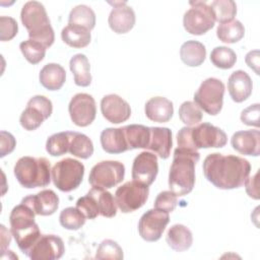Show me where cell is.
<instances>
[{
    "label": "cell",
    "instance_id": "6da1fadb",
    "mask_svg": "<svg viewBox=\"0 0 260 260\" xmlns=\"http://www.w3.org/2000/svg\"><path fill=\"white\" fill-rule=\"evenodd\" d=\"M203 174L208 182L221 190L240 188L250 175V162L238 155L208 154L203 161Z\"/></svg>",
    "mask_w": 260,
    "mask_h": 260
},
{
    "label": "cell",
    "instance_id": "7a4b0ae2",
    "mask_svg": "<svg viewBox=\"0 0 260 260\" xmlns=\"http://www.w3.org/2000/svg\"><path fill=\"white\" fill-rule=\"evenodd\" d=\"M200 153L177 147L169 172V187L177 196L189 194L195 185V166Z\"/></svg>",
    "mask_w": 260,
    "mask_h": 260
},
{
    "label": "cell",
    "instance_id": "3957f363",
    "mask_svg": "<svg viewBox=\"0 0 260 260\" xmlns=\"http://www.w3.org/2000/svg\"><path fill=\"white\" fill-rule=\"evenodd\" d=\"M228 142V136L223 130L210 124L199 123L195 126H185L177 133L179 148L197 151L200 148H220Z\"/></svg>",
    "mask_w": 260,
    "mask_h": 260
},
{
    "label": "cell",
    "instance_id": "277c9868",
    "mask_svg": "<svg viewBox=\"0 0 260 260\" xmlns=\"http://www.w3.org/2000/svg\"><path fill=\"white\" fill-rule=\"evenodd\" d=\"M35 216L34 209L23 202L13 207L9 215L12 236L20 251L25 255L28 254L42 235L39 225L35 221Z\"/></svg>",
    "mask_w": 260,
    "mask_h": 260
},
{
    "label": "cell",
    "instance_id": "5b68a950",
    "mask_svg": "<svg viewBox=\"0 0 260 260\" xmlns=\"http://www.w3.org/2000/svg\"><path fill=\"white\" fill-rule=\"evenodd\" d=\"M20 19L23 26L27 29L29 40L39 42L46 48L54 44V29L51 25L46 8L41 2H26L21 8Z\"/></svg>",
    "mask_w": 260,
    "mask_h": 260
},
{
    "label": "cell",
    "instance_id": "8992f818",
    "mask_svg": "<svg viewBox=\"0 0 260 260\" xmlns=\"http://www.w3.org/2000/svg\"><path fill=\"white\" fill-rule=\"evenodd\" d=\"M13 171L18 183L26 189L46 187L52 179L51 164L46 157L22 156L14 165Z\"/></svg>",
    "mask_w": 260,
    "mask_h": 260
},
{
    "label": "cell",
    "instance_id": "52a82bcc",
    "mask_svg": "<svg viewBox=\"0 0 260 260\" xmlns=\"http://www.w3.org/2000/svg\"><path fill=\"white\" fill-rule=\"evenodd\" d=\"M84 176V166L77 159L66 157L52 168V180L60 191L71 192L79 187Z\"/></svg>",
    "mask_w": 260,
    "mask_h": 260
},
{
    "label": "cell",
    "instance_id": "ba28073f",
    "mask_svg": "<svg viewBox=\"0 0 260 260\" xmlns=\"http://www.w3.org/2000/svg\"><path fill=\"white\" fill-rule=\"evenodd\" d=\"M224 84L221 80L209 77L203 80L194 93V103L210 116L219 114L223 105Z\"/></svg>",
    "mask_w": 260,
    "mask_h": 260
},
{
    "label": "cell",
    "instance_id": "9c48e42d",
    "mask_svg": "<svg viewBox=\"0 0 260 260\" xmlns=\"http://www.w3.org/2000/svg\"><path fill=\"white\" fill-rule=\"evenodd\" d=\"M190 8L183 16V25L187 32L195 36L206 34L214 26L215 17L210 5L205 1H191Z\"/></svg>",
    "mask_w": 260,
    "mask_h": 260
},
{
    "label": "cell",
    "instance_id": "30bf717a",
    "mask_svg": "<svg viewBox=\"0 0 260 260\" xmlns=\"http://www.w3.org/2000/svg\"><path fill=\"white\" fill-rule=\"evenodd\" d=\"M149 187L137 181H129L120 186L115 192L118 208L123 213H130L141 208L147 201Z\"/></svg>",
    "mask_w": 260,
    "mask_h": 260
},
{
    "label": "cell",
    "instance_id": "8fae6325",
    "mask_svg": "<svg viewBox=\"0 0 260 260\" xmlns=\"http://www.w3.org/2000/svg\"><path fill=\"white\" fill-rule=\"evenodd\" d=\"M125 176V167L118 160H103L94 165L89 173L88 182L92 187L110 189L121 183Z\"/></svg>",
    "mask_w": 260,
    "mask_h": 260
},
{
    "label": "cell",
    "instance_id": "7c38bea8",
    "mask_svg": "<svg viewBox=\"0 0 260 260\" xmlns=\"http://www.w3.org/2000/svg\"><path fill=\"white\" fill-rule=\"evenodd\" d=\"M52 112L53 105L48 98L35 95L27 102L26 108L19 117V123L27 131L36 130L52 115Z\"/></svg>",
    "mask_w": 260,
    "mask_h": 260
},
{
    "label": "cell",
    "instance_id": "4fadbf2b",
    "mask_svg": "<svg viewBox=\"0 0 260 260\" xmlns=\"http://www.w3.org/2000/svg\"><path fill=\"white\" fill-rule=\"evenodd\" d=\"M169 221L170 216L168 212L156 208L149 209L139 219V236L146 242H156L161 238Z\"/></svg>",
    "mask_w": 260,
    "mask_h": 260
},
{
    "label": "cell",
    "instance_id": "5bb4252c",
    "mask_svg": "<svg viewBox=\"0 0 260 260\" xmlns=\"http://www.w3.org/2000/svg\"><path fill=\"white\" fill-rule=\"evenodd\" d=\"M68 112L71 121L76 126L86 127L90 125L95 119V101L88 93H76L69 103Z\"/></svg>",
    "mask_w": 260,
    "mask_h": 260
},
{
    "label": "cell",
    "instance_id": "9a60e30c",
    "mask_svg": "<svg viewBox=\"0 0 260 260\" xmlns=\"http://www.w3.org/2000/svg\"><path fill=\"white\" fill-rule=\"evenodd\" d=\"M63 240L55 235H41L26 255L31 260H55L63 256Z\"/></svg>",
    "mask_w": 260,
    "mask_h": 260
},
{
    "label": "cell",
    "instance_id": "2e32d148",
    "mask_svg": "<svg viewBox=\"0 0 260 260\" xmlns=\"http://www.w3.org/2000/svg\"><path fill=\"white\" fill-rule=\"evenodd\" d=\"M158 173L157 156L153 152L142 151L133 160L132 179L150 186Z\"/></svg>",
    "mask_w": 260,
    "mask_h": 260
},
{
    "label": "cell",
    "instance_id": "e0dca14e",
    "mask_svg": "<svg viewBox=\"0 0 260 260\" xmlns=\"http://www.w3.org/2000/svg\"><path fill=\"white\" fill-rule=\"evenodd\" d=\"M101 112L106 120L113 124L127 121L131 116L129 104L118 94H107L101 101Z\"/></svg>",
    "mask_w": 260,
    "mask_h": 260
},
{
    "label": "cell",
    "instance_id": "ac0fdd59",
    "mask_svg": "<svg viewBox=\"0 0 260 260\" xmlns=\"http://www.w3.org/2000/svg\"><path fill=\"white\" fill-rule=\"evenodd\" d=\"M135 12L127 2H115L110 12L108 23L110 28L116 34H126L135 25Z\"/></svg>",
    "mask_w": 260,
    "mask_h": 260
},
{
    "label": "cell",
    "instance_id": "d6986e66",
    "mask_svg": "<svg viewBox=\"0 0 260 260\" xmlns=\"http://www.w3.org/2000/svg\"><path fill=\"white\" fill-rule=\"evenodd\" d=\"M21 202L30 206L38 215H51L55 213L59 207L58 195L50 189H45L36 195H28L24 197Z\"/></svg>",
    "mask_w": 260,
    "mask_h": 260
},
{
    "label": "cell",
    "instance_id": "ffe728a7",
    "mask_svg": "<svg viewBox=\"0 0 260 260\" xmlns=\"http://www.w3.org/2000/svg\"><path fill=\"white\" fill-rule=\"evenodd\" d=\"M233 148L241 154L258 156L260 154L259 130L237 131L231 138Z\"/></svg>",
    "mask_w": 260,
    "mask_h": 260
},
{
    "label": "cell",
    "instance_id": "44dd1931",
    "mask_svg": "<svg viewBox=\"0 0 260 260\" xmlns=\"http://www.w3.org/2000/svg\"><path fill=\"white\" fill-rule=\"evenodd\" d=\"M253 89L252 79L244 70L234 71L228 79V90L232 100L236 103L246 101Z\"/></svg>",
    "mask_w": 260,
    "mask_h": 260
},
{
    "label": "cell",
    "instance_id": "7402d4cb",
    "mask_svg": "<svg viewBox=\"0 0 260 260\" xmlns=\"http://www.w3.org/2000/svg\"><path fill=\"white\" fill-rule=\"evenodd\" d=\"M145 116L153 122L166 123L171 120L174 114L173 103L164 96H153L144 106Z\"/></svg>",
    "mask_w": 260,
    "mask_h": 260
},
{
    "label": "cell",
    "instance_id": "603a6c76",
    "mask_svg": "<svg viewBox=\"0 0 260 260\" xmlns=\"http://www.w3.org/2000/svg\"><path fill=\"white\" fill-rule=\"evenodd\" d=\"M173 146L172 131L167 127H150V140L147 149L152 150L160 158L167 159Z\"/></svg>",
    "mask_w": 260,
    "mask_h": 260
},
{
    "label": "cell",
    "instance_id": "cb8c5ba5",
    "mask_svg": "<svg viewBox=\"0 0 260 260\" xmlns=\"http://www.w3.org/2000/svg\"><path fill=\"white\" fill-rule=\"evenodd\" d=\"M100 140L102 148L108 153L118 154L128 150L123 127L106 128L102 131Z\"/></svg>",
    "mask_w": 260,
    "mask_h": 260
},
{
    "label": "cell",
    "instance_id": "d4e9b609",
    "mask_svg": "<svg viewBox=\"0 0 260 260\" xmlns=\"http://www.w3.org/2000/svg\"><path fill=\"white\" fill-rule=\"evenodd\" d=\"M39 79L48 90H59L66 80V71L60 64L49 63L41 69Z\"/></svg>",
    "mask_w": 260,
    "mask_h": 260
},
{
    "label": "cell",
    "instance_id": "484cf974",
    "mask_svg": "<svg viewBox=\"0 0 260 260\" xmlns=\"http://www.w3.org/2000/svg\"><path fill=\"white\" fill-rule=\"evenodd\" d=\"M166 241L174 251L183 252L192 246L193 236L186 225L177 223L169 229Z\"/></svg>",
    "mask_w": 260,
    "mask_h": 260
},
{
    "label": "cell",
    "instance_id": "4316f807",
    "mask_svg": "<svg viewBox=\"0 0 260 260\" xmlns=\"http://www.w3.org/2000/svg\"><path fill=\"white\" fill-rule=\"evenodd\" d=\"M128 150L136 148L147 149L150 140V127L138 124L123 127Z\"/></svg>",
    "mask_w": 260,
    "mask_h": 260
},
{
    "label": "cell",
    "instance_id": "83f0119b",
    "mask_svg": "<svg viewBox=\"0 0 260 260\" xmlns=\"http://www.w3.org/2000/svg\"><path fill=\"white\" fill-rule=\"evenodd\" d=\"M180 57L183 63H185L187 66H200L206 57L205 46L198 41H187L181 46Z\"/></svg>",
    "mask_w": 260,
    "mask_h": 260
},
{
    "label": "cell",
    "instance_id": "f1b7e54d",
    "mask_svg": "<svg viewBox=\"0 0 260 260\" xmlns=\"http://www.w3.org/2000/svg\"><path fill=\"white\" fill-rule=\"evenodd\" d=\"M69 67L73 74L74 83L76 85L86 87L91 83L90 64L84 54L74 55L70 59Z\"/></svg>",
    "mask_w": 260,
    "mask_h": 260
},
{
    "label": "cell",
    "instance_id": "f546056e",
    "mask_svg": "<svg viewBox=\"0 0 260 260\" xmlns=\"http://www.w3.org/2000/svg\"><path fill=\"white\" fill-rule=\"evenodd\" d=\"M62 41L69 47L80 49L89 45L91 40L90 30L85 27L68 24L61 31Z\"/></svg>",
    "mask_w": 260,
    "mask_h": 260
},
{
    "label": "cell",
    "instance_id": "4dcf8cb0",
    "mask_svg": "<svg viewBox=\"0 0 260 260\" xmlns=\"http://www.w3.org/2000/svg\"><path fill=\"white\" fill-rule=\"evenodd\" d=\"M69 134L70 139L68 152L82 159L90 157L93 153L92 141L83 133L69 131Z\"/></svg>",
    "mask_w": 260,
    "mask_h": 260
},
{
    "label": "cell",
    "instance_id": "1f68e13d",
    "mask_svg": "<svg viewBox=\"0 0 260 260\" xmlns=\"http://www.w3.org/2000/svg\"><path fill=\"white\" fill-rule=\"evenodd\" d=\"M245 35V27L240 20L234 19L229 22L219 23L216 28V36L222 43L235 44L242 40Z\"/></svg>",
    "mask_w": 260,
    "mask_h": 260
},
{
    "label": "cell",
    "instance_id": "d6a6232c",
    "mask_svg": "<svg viewBox=\"0 0 260 260\" xmlns=\"http://www.w3.org/2000/svg\"><path fill=\"white\" fill-rule=\"evenodd\" d=\"M89 191L93 194L98 202L99 211L102 216L114 217L117 214L118 206L112 193L101 187H92Z\"/></svg>",
    "mask_w": 260,
    "mask_h": 260
},
{
    "label": "cell",
    "instance_id": "836d02e7",
    "mask_svg": "<svg viewBox=\"0 0 260 260\" xmlns=\"http://www.w3.org/2000/svg\"><path fill=\"white\" fill-rule=\"evenodd\" d=\"M68 24L79 25L91 30L95 25V13L87 5H77L69 13Z\"/></svg>",
    "mask_w": 260,
    "mask_h": 260
},
{
    "label": "cell",
    "instance_id": "e575fe53",
    "mask_svg": "<svg viewBox=\"0 0 260 260\" xmlns=\"http://www.w3.org/2000/svg\"><path fill=\"white\" fill-rule=\"evenodd\" d=\"M215 21L224 23L234 20L237 14V4L233 0H214L210 4Z\"/></svg>",
    "mask_w": 260,
    "mask_h": 260
},
{
    "label": "cell",
    "instance_id": "d590c367",
    "mask_svg": "<svg viewBox=\"0 0 260 260\" xmlns=\"http://www.w3.org/2000/svg\"><path fill=\"white\" fill-rule=\"evenodd\" d=\"M210 61L217 68L230 69L236 64L237 55L231 48L219 46L211 51Z\"/></svg>",
    "mask_w": 260,
    "mask_h": 260
},
{
    "label": "cell",
    "instance_id": "8d00e7d4",
    "mask_svg": "<svg viewBox=\"0 0 260 260\" xmlns=\"http://www.w3.org/2000/svg\"><path fill=\"white\" fill-rule=\"evenodd\" d=\"M69 131L59 132L51 135L46 142V150L52 156H60L68 152L69 148Z\"/></svg>",
    "mask_w": 260,
    "mask_h": 260
},
{
    "label": "cell",
    "instance_id": "74e56055",
    "mask_svg": "<svg viewBox=\"0 0 260 260\" xmlns=\"http://www.w3.org/2000/svg\"><path fill=\"white\" fill-rule=\"evenodd\" d=\"M85 220L86 217L76 207L64 208L59 215L60 224L69 231L79 230L85 223Z\"/></svg>",
    "mask_w": 260,
    "mask_h": 260
},
{
    "label": "cell",
    "instance_id": "f35d334b",
    "mask_svg": "<svg viewBox=\"0 0 260 260\" xmlns=\"http://www.w3.org/2000/svg\"><path fill=\"white\" fill-rule=\"evenodd\" d=\"M19 49L25 60L28 61L30 64L35 65L40 63L45 58L47 48L39 42L26 40L20 43Z\"/></svg>",
    "mask_w": 260,
    "mask_h": 260
},
{
    "label": "cell",
    "instance_id": "ab89813d",
    "mask_svg": "<svg viewBox=\"0 0 260 260\" xmlns=\"http://www.w3.org/2000/svg\"><path fill=\"white\" fill-rule=\"evenodd\" d=\"M179 118L188 127L195 126L202 121V111L194 102H184L179 108Z\"/></svg>",
    "mask_w": 260,
    "mask_h": 260
},
{
    "label": "cell",
    "instance_id": "60d3db41",
    "mask_svg": "<svg viewBox=\"0 0 260 260\" xmlns=\"http://www.w3.org/2000/svg\"><path fill=\"white\" fill-rule=\"evenodd\" d=\"M123 250L119 246V244L113 240L107 239L104 240L95 253L94 258L95 259H117L121 260L123 259Z\"/></svg>",
    "mask_w": 260,
    "mask_h": 260
},
{
    "label": "cell",
    "instance_id": "b9f144b4",
    "mask_svg": "<svg viewBox=\"0 0 260 260\" xmlns=\"http://www.w3.org/2000/svg\"><path fill=\"white\" fill-rule=\"evenodd\" d=\"M76 208L80 210L87 219H94L100 214L98 202L90 191L76 201Z\"/></svg>",
    "mask_w": 260,
    "mask_h": 260
},
{
    "label": "cell",
    "instance_id": "7bdbcfd3",
    "mask_svg": "<svg viewBox=\"0 0 260 260\" xmlns=\"http://www.w3.org/2000/svg\"><path fill=\"white\" fill-rule=\"evenodd\" d=\"M177 204H178V196L171 190L160 192L156 196L154 203H153L154 208L162 210L168 213L174 211Z\"/></svg>",
    "mask_w": 260,
    "mask_h": 260
},
{
    "label": "cell",
    "instance_id": "ee69618b",
    "mask_svg": "<svg viewBox=\"0 0 260 260\" xmlns=\"http://www.w3.org/2000/svg\"><path fill=\"white\" fill-rule=\"evenodd\" d=\"M18 31V25L14 18L10 16L0 17V40L2 42L12 40Z\"/></svg>",
    "mask_w": 260,
    "mask_h": 260
},
{
    "label": "cell",
    "instance_id": "f6af8a7d",
    "mask_svg": "<svg viewBox=\"0 0 260 260\" xmlns=\"http://www.w3.org/2000/svg\"><path fill=\"white\" fill-rule=\"evenodd\" d=\"M259 115H260V105L254 104L246 109H244L241 113V121L248 126L259 127Z\"/></svg>",
    "mask_w": 260,
    "mask_h": 260
},
{
    "label": "cell",
    "instance_id": "bcb514c9",
    "mask_svg": "<svg viewBox=\"0 0 260 260\" xmlns=\"http://www.w3.org/2000/svg\"><path fill=\"white\" fill-rule=\"evenodd\" d=\"M16 145V140L14 136L7 132L1 131L0 132V157H4L5 155L11 153Z\"/></svg>",
    "mask_w": 260,
    "mask_h": 260
},
{
    "label": "cell",
    "instance_id": "7dc6e473",
    "mask_svg": "<svg viewBox=\"0 0 260 260\" xmlns=\"http://www.w3.org/2000/svg\"><path fill=\"white\" fill-rule=\"evenodd\" d=\"M258 175H259V170L252 177L250 178L248 177L244 183L248 196L255 200H258L260 198L259 188H258Z\"/></svg>",
    "mask_w": 260,
    "mask_h": 260
},
{
    "label": "cell",
    "instance_id": "c3c4849f",
    "mask_svg": "<svg viewBox=\"0 0 260 260\" xmlns=\"http://www.w3.org/2000/svg\"><path fill=\"white\" fill-rule=\"evenodd\" d=\"M246 63L247 65L253 69L255 71L256 74H259V51L255 50V51H250L247 55H246Z\"/></svg>",
    "mask_w": 260,
    "mask_h": 260
},
{
    "label": "cell",
    "instance_id": "681fc988",
    "mask_svg": "<svg viewBox=\"0 0 260 260\" xmlns=\"http://www.w3.org/2000/svg\"><path fill=\"white\" fill-rule=\"evenodd\" d=\"M11 231H7V229L1 224V253H5L7 247L11 242Z\"/></svg>",
    "mask_w": 260,
    "mask_h": 260
}]
</instances>
